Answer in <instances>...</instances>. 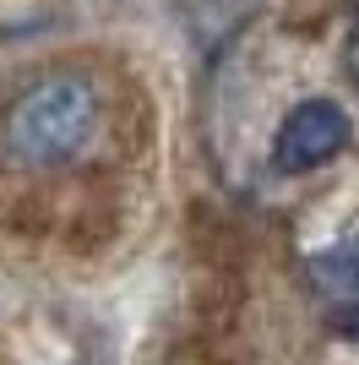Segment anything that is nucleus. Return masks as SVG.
Listing matches in <instances>:
<instances>
[{
	"instance_id": "f257e3e1",
	"label": "nucleus",
	"mask_w": 359,
	"mask_h": 365,
	"mask_svg": "<svg viewBox=\"0 0 359 365\" xmlns=\"http://www.w3.org/2000/svg\"><path fill=\"white\" fill-rule=\"evenodd\" d=\"M93 131H98V93H93L88 76H71V71L28 82L6 104V120H0L6 153L28 169L71 164L93 142Z\"/></svg>"
},
{
	"instance_id": "7ed1b4c3",
	"label": "nucleus",
	"mask_w": 359,
	"mask_h": 365,
	"mask_svg": "<svg viewBox=\"0 0 359 365\" xmlns=\"http://www.w3.org/2000/svg\"><path fill=\"white\" fill-rule=\"evenodd\" d=\"M327 327L338 338H348V344H359V305H338V311L327 317Z\"/></svg>"
},
{
	"instance_id": "f03ea898",
	"label": "nucleus",
	"mask_w": 359,
	"mask_h": 365,
	"mask_svg": "<svg viewBox=\"0 0 359 365\" xmlns=\"http://www.w3.org/2000/svg\"><path fill=\"white\" fill-rule=\"evenodd\" d=\"M354 125H348V109L332 104V98H305L283 115L278 137H272V169L278 175H311L327 158L348 148Z\"/></svg>"
}]
</instances>
